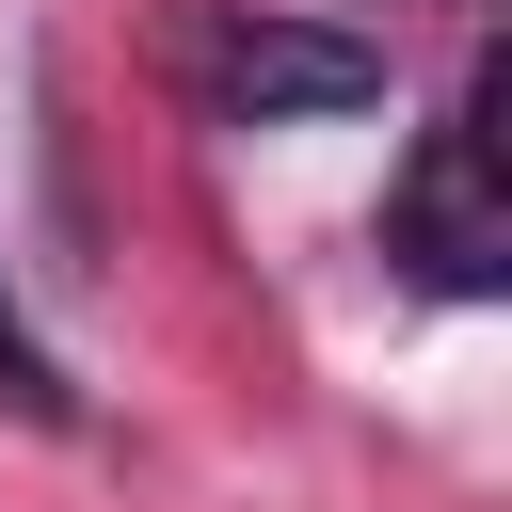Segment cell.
I'll return each instance as SVG.
<instances>
[{
  "label": "cell",
  "mask_w": 512,
  "mask_h": 512,
  "mask_svg": "<svg viewBox=\"0 0 512 512\" xmlns=\"http://www.w3.org/2000/svg\"><path fill=\"white\" fill-rule=\"evenodd\" d=\"M192 96H208L224 128L368 112V96H384V48H352V32H304V16H208V32H192Z\"/></svg>",
  "instance_id": "cell-1"
},
{
  "label": "cell",
  "mask_w": 512,
  "mask_h": 512,
  "mask_svg": "<svg viewBox=\"0 0 512 512\" xmlns=\"http://www.w3.org/2000/svg\"><path fill=\"white\" fill-rule=\"evenodd\" d=\"M400 256L432 272V288H512V208H496V144H480V112H448L432 144H416V176H400Z\"/></svg>",
  "instance_id": "cell-2"
},
{
  "label": "cell",
  "mask_w": 512,
  "mask_h": 512,
  "mask_svg": "<svg viewBox=\"0 0 512 512\" xmlns=\"http://www.w3.org/2000/svg\"><path fill=\"white\" fill-rule=\"evenodd\" d=\"M0 400H32V416H64V384H48V352L16 336V288H0Z\"/></svg>",
  "instance_id": "cell-3"
}]
</instances>
